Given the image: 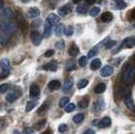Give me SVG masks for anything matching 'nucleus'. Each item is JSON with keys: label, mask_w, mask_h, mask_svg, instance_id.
Listing matches in <instances>:
<instances>
[{"label": "nucleus", "mask_w": 135, "mask_h": 134, "mask_svg": "<svg viewBox=\"0 0 135 134\" xmlns=\"http://www.w3.org/2000/svg\"><path fill=\"white\" fill-rule=\"evenodd\" d=\"M135 77V67L133 65H127L124 67L123 73H122V80L125 84L129 85L133 82V79Z\"/></svg>", "instance_id": "nucleus-1"}, {"label": "nucleus", "mask_w": 135, "mask_h": 134, "mask_svg": "<svg viewBox=\"0 0 135 134\" xmlns=\"http://www.w3.org/2000/svg\"><path fill=\"white\" fill-rule=\"evenodd\" d=\"M41 35L38 31H32L30 34V39H31V42L34 45H38L41 42Z\"/></svg>", "instance_id": "nucleus-2"}, {"label": "nucleus", "mask_w": 135, "mask_h": 134, "mask_svg": "<svg viewBox=\"0 0 135 134\" xmlns=\"http://www.w3.org/2000/svg\"><path fill=\"white\" fill-rule=\"evenodd\" d=\"M122 47L125 49H131L135 45V37L134 36H130L127 37L126 39H124V41L122 42Z\"/></svg>", "instance_id": "nucleus-3"}, {"label": "nucleus", "mask_w": 135, "mask_h": 134, "mask_svg": "<svg viewBox=\"0 0 135 134\" xmlns=\"http://www.w3.org/2000/svg\"><path fill=\"white\" fill-rule=\"evenodd\" d=\"M40 87H38L37 85L32 84L31 86H30V89H29V96H30L31 98H37V97L40 96Z\"/></svg>", "instance_id": "nucleus-4"}, {"label": "nucleus", "mask_w": 135, "mask_h": 134, "mask_svg": "<svg viewBox=\"0 0 135 134\" xmlns=\"http://www.w3.org/2000/svg\"><path fill=\"white\" fill-rule=\"evenodd\" d=\"M20 95L21 94H20L19 91H12V92H10L8 95L6 96V100L8 101V102H10V103H12L15 100H17L20 97Z\"/></svg>", "instance_id": "nucleus-5"}, {"label": "nucleus", "mask_w": 135, "mask_h": 134, "mask_svg": "<svg viewBox=\"0 0 135 134\" xmlns=\"http://www.w3.org/2000/svg\"><path fill=\"white\" fill-rule=\"evenodd\" d=\"M71 11H72V6L70 5V4L64 5L59 8V14H60L61 16H67Z\"/></svg>", "instance_id": "nucleus-6"}, {"label": "nucleus", "mask_w": 135, "mask_h": 134, "mask_svg": "<svg viewBox=\"0 0 135 134\" xmlns=\"http://www.w3.org/2000/svg\"><path fill=\"white\" fill-rule=\"evenodd\" d=\"M45 21L50 22L51 25H56V24H57V23L60 22V17L57 16V15H56V14H54V13H51L49 16L46 17Z\"/></svg>", "instance_id": "nucleus-7"}, {"label": "nucleus", "mask_w": 135, "mask_h": 134, "mask_svg": "<svg viewBox=\"0 0 135 134\" xmlns=\"http://www.w3.org/2000/svg\"><path fill=\"white\" fill-rule=\"evenodd\" d=\"M113 74V68L111 66H105L102 68L101 76L102 77H109Z\"/></svg>", "instance_id": "nucleus-8"}, {"label": "nucleus", "mask_w": 135, "mask_h": 134, "mask_svg": "<svg viewBox=\"0 0 135 134\" xmlns=\"http://www.w3.org/2000/svg\"><path fill=\"white\" fill-rule=\"evenodd\" d=\"M47 87H49V89L51 90V91L59 90L60 88H61V82L57 81V80H52V81H51V82L49 83Z\"/></svg>", "instance_id": "nucleus-9"}, {"label": "nucleus", "mask_w": 135, "mask_h": 134, "mask_svg": "<svg viewBox=\"0 0 135 134\" xmlns=\"http://www.w3.org/2000/svg\"><path fill=\"white\" fill-rule=\"evenodd\" d=\"M40 15V11L37 7H32L28 10V16L30 18H36Z\"/></svg>", "instance_id": "nucleus-10"}, {"label": "nucleus", "mask_w": 135, "mask_h": 134, "mask_svg": "<svg viewBox=\"0 0 135 134\" xmlns=\"http://www.w3.org/2000/svg\"><path fill=\"white\" fill-rule=\"evenodd\" d=\"M112 19H113V14L111 13V12L106 11V12H104V13H102L101 20L103 21V22H106V23L110 22Z\"/></svg>", "instance_id": "nucleus-11"}, {"label": "nucleus", "mask_w": 135, "mask_h": 134, "mask_svg": "<svg viewBox=\"0 0 135 134\" xmlns=\"http://www.w3.org/2000/svg\"><path fill=\"white\" fill-rule=\"evenodd\" d=\"M51 28H52V25H51L50 22L45 21V27H44V36L45 37H49L51 34Z\"/></svg>", "instance_id": "nucleus-12"}, {"label": "nucleus", "mask_w": 135, "mask_h": 134, "mask_svg": "<svg viewBox=\"0 0 135 134\" xmlns=\"http://www.w3.org/2000/svg\"><path fill=\"white\" fill-rule=\"evenodd\" d=\"M110 125H111V119L109 117L102 118V120L99 122V127L101 128H106V127H109Z\"/></svg>", "instance_id": "nucleus-13"}, {"label": "nucleus", "mask_w": 135, "mask_h": 134, "mask_svg": "<svg viewBox=\"0 0 135 134\" xmlns=\"http://www.w3.org/2000/svg\"><path fill=\"white\" fill-rule=\"evenodd\" d=\"M101 65H102V61L100 59H94L93 61H91V70L96 71V70H98L99 68L101 67Z\"/></svg>", "instance_id": "nucleus-14"}, {"label": "nucleus", "mask_w": 135, "mask_h": 134, "mask_svg": "<svg viewBox=\"0 0 135 134\" xmlns=\"http://www.w3.org/2000/svg\"><path fill=\"white\" fill-rule=\"evenodd\" d=\"M42 69H44L45 71H51V72H56V70H57V65H56V63H49V64L45 65Z\"/></svg>", "instance_id": "nucleus-15"}, {"label": "nucleus", "mask_w": 135, "mask_h": 134, "mask_svg": "<svg viewBox=\"0 0 135 134\" xmlns=\"http://www.w3.org/2000/svg\"><path fill=\"white\" fill-rule=\"evenodd\" d=\"M73 85H74L73 79H68L67 81L65 82V85L62 86V91H64V92H68V91H70V90L72 89Z\"/></svg>", "instance_id": "nucleus-16"}, {"label": "nucleus", "mask_w": 135, "mask_h": 134, "mask_svg": "<svg viewBox=\"0 0 135 134\" xmlns=\"http://www.w3.org/2000/svg\"><path fill=\"white\" fill-rule=\"evenodd\" d=\"M125 105L129 108V110L131 111H134V102L132 100V98L128 96L126 99H125Z\"/></svg>", "instance_id": "nucleus-17"}, {"label": "nucleus", "mask_w": 135, "mask_h": 134, "mask_svg": "<svg viewBox=\"0 0 135 134\" xmlns=\"http://www.w3.org/2000/svg\"><path fill=\"white\" fill-rule=\"evenodd\" d=\"M79 52H80L79 47H78L76 45H73L71 47H70V50H69V54H70L72 56H78V55H79Z\"/></svg>", "instance_id": "nucleus-18"}, {"label": "nucleus", "mask_w": 135, "mask_h": 134, "mask_svg": "<svg viewBox=\"0 0 135 134\" xmlns=\"http://www.w3.org/2000/svg\"><path fill=\"white\" fill-rule=\"evenodd\" d=\"M105 90H106V85L104 83H100V84H98L96 86L95 93L96 94H102L103 92H105Z\"/></svg>", "instance_id": "nucleus-19"}, {"label": "nucleus", "mask_w": 135, "mask_h": 134, "mask_svg": "<svg viewBox=\"0 0 135 134\" xmlns=\"http://www.w3.org/2000/svg\"><path fill=\"white\" fill-rule=\"evenodd\" d=\"M64 29H65V27H64L62 24L56 25V29H55V34H56V36H61V35L62 34V32H64Z\"/></svg>", "instance_id": "nucleus-20"}, {"label": "nucleus", "mask_w": 135, "mask_h": 134, "mask_svg": "<svg viewBox=\"0 0 135 134\" xmlns=\"http://www.w3.org/2000/svg\"><path fill=\"white\" fill-rule=\"evenodd\" d=\"M74 122L75 123H81L83 120H84V114H82V113H78V114H76L75 116H74Z\"/></svg>", "instance_id": "nucleus-21"}, {"label": "nucleus", "mask_w": 135, "mask_h": 134, "mask_svg": "<svg viewBox=\"0 0 135 134\" xmlns=\"http://www.w3.org/2000/svg\"><path fill=\"white\" fill-rule=\"evenodd\" d=\"M88 84H89V81L86 80V79H83V80H81L79 83H78V89L80 90L84 89V88H86L88 86Z\"/></svg>", "instance_id": "nucleus-22"}, {"label": "nucleus", "mask_w": 135, "mask_h": 134, "mask_svg": "<svg viewBox=\"0 0 135 134\" xmlns=\"http://www.w3.org/2000/svg\"><path fill=\"white\" fill-rule=\"evenodd\" d=\"M35 105H36V102L35 101H29V102H27L26 107H25V111L26 112L31 111L34 107H35Z\"/></svg>", "instance_id": "nucleus-23"}, {"label": "nucleus", "mask_w": 135, "mask_h": 134, "mask_svg": "<svg viewBox=\"0 0 135 134\" xmlns=\"http://www.w3.org/2000/svg\"><path fill=\"white\" fill-rule=\"evenodd\" d=\"M64 34H66L67 36H71V35L74 34V27L72 26V25H69V26H67V27H65V29H64Z\"/></svg>", "instance_id": "nucleus-24"}, {"label": "nucleus", "mask_w": 135, "mask_h": 134, "mask_svg": "<svg viewBox=\"0 0 135 134\" xmlns=\"http://www.w3.org/2000/svg\"><path fill=\"white\" fill-rule=\"evenodd\" d=\"M1 15H2V17H4V18H9V17L12 16V11L10 9L6 8V9H4V10L2 11Z\"/></svg>", "instance_id": "nucleus-25"}, {"label": "nucleus", "mask_w": 135, "mask_h": 134, "mask_svg": "<svg viewBox=\"0 0 135 134\" xmlns=\"http://www.w3.org/2000/svg\"><path fill=\"white\" fill-rule=\"evenodd\" d=\"M9 66V60L8 59H1L0 60V67L2 68V69H5V68H8Z\"/></svg>", "instance_id": "nucleus-26"}, {"label": "nucleus", "mask_w": 135, "mask_h": 134, "mask_svg": "<svg viewBox=\"0 0 135 134\" xmlns=\"http://www.w3.org/2000/svg\"><path fill=\"white\" fill-rule=\"evenodd\" d=\"M69 102H70V99H69L68 97H64V98H62V99L60 100L59 105H60V107H65L69 104Z\"/></svg>", "instance_id": "nucleus-27"}, {"label": "nucleus", "mask_w": 135, "mask_h": 134, "mask_svg": "<svg viewBox=\"0 0 135 134\" xmlns=\"http://www.w3.org/2000/svg\"><path fill=\"white\" fill-rule=\"evenodd\" d=\"M100 13V8L99 7H93L90 10V15L92 17H96Z\"/></svg>", "instance_id": "nucleus-28"}, {"label": "nucleus", "mask_w": 135, "mask_h": 134, "mask_svg": "<svg viewBox=\"0 0 135 134\" xmlns=\"http://www.w3.org/2000/svg\"><path fill=\"white\" fill-rule=\"evenodd\" d=\"M88 105H89L88 98H84L83 100L80 101V103H79V106L81 107V108H87V107H88Z\"/></svg>", "instance_id": "nucleus-29"}, {"label": "nucleus", "mask_w": 135, "mask_h": 134, "mask_svg": "<svg viewBox=\"0 0 135 134\" xmlns=\"http://www.w3.org/2000/svg\"><path fill=\"white\" fill-rule=\"evenodd\" d=\"M75 69H76V65H75L74 61H69L67 64V66H66V70L67 71H73Z\"/></svg>", "instance_id": "nucleus-30"}, {"label": "nucleus", "mask_w": 135, "mask_h": 134, "mask_svg": "<svg viewBox=\"0 0 135 134\" xmlns=\"http://www.w3.org/2000/svg\"><path fill=\"white\" fill-rule=\"evenodd\" d=\"M97 54H98V47L95 46V47H93V49L88 52V58H93V56H96Z\"/></svg>", "instance_id": "nucleus-31"}, {"label": "nucleus", "mask_w": 135, "mask_h": 134, "mask_svg": "<svg viewBox=\"0 0 135 134\" xmlns=\"http://www.w3.org/2000/svg\"><path fill=\"white\" fill-rule=\"evenodd\" d=\"M87 60H88L87 56H81L79 60V65L81 67H85L87 65Z\"/></svg>", "instance_id": "nucleus-32"}, {"label": "nucleus", "mask_w": 135, "mask_h": 134, "mask_svg": "<svg viewBox=\"0 0 135 134\" xmlns=\"http://www.w3.org/2000/svg\"><path fill=\"white\" fill-rule=\"evenodd\" d=\"M77 12L80 13V14H85L86 12H87V9H86V7L83 5H79L77 7Z\"/></svg>", "instance_id": "nucleus-33"}, {"label": "nucleus", "mask_w": 135, "mask_h": 134, "mask_svg": "<svg viewBox=\"0 0 135 134\" xmlns=\"http://www.w3.org/2000/svg\"><path fill=\"white\" fill-rule=\"evenodd\" d=\"M68 129V126L66 125V124H60V126H59V128H57V130H59V132L60 133H64V132H66Z\"/></svg>", "instance_id": "nucleus-34"}, {"label": "nucleus", "mask_w": 135, "mask_h": 134, "mask_svg": "<svg viewBox=\"0 0 135 134\" xmlns=\"http://www.w3.org/2000/svg\"><path fill=\"white\" fill-rule=\"evenodd\" d=\"M8 75H9V70H8V68L2 69V74H1V76H0V79H5Z\"/></svg>", "instance_id": "nucleus-35"}, {"label": "nucleus", "mask_w": 135, "mask_h": 134, "mask_svg": "<svg viewBox=\"0 0 135 134\" xmlns=\"http://www.w3.org/2000/svg\"><path fill=\"white\" fill-rule=\"evenodd\" d=\"M46 109H47V104L46 103H45L44 105H41V107H40V109H38V111H37V113L40 114V115H41V114H44V113H45V111H46Z\"/></svg>", "instance_id": "nucleus-36"}, {"label": "nucleus", "mask_w": 135, "mask_h": 134, "mask_svg": "<svg viewBox=\"0 0 135 134\" xmlns=\"http://www.w3.org/2000/svg\"><path fill=\"white\" fill-rule=\"evenodd\" d=\"M75 108H76V106L74 104H68L66 109H65V111L67 112V113H71V112H73L75 110Z\"/></svg>", "instance_id": "nucleus-37"}, {"label": "nucleus", "mask_w": 135, "mask_h": 134, "mask_svg": "<svg viewBox=\"0 0 135 134\" xmlns=\"http://www.w3.org/2000/svg\"><path fill=\"white\" fill-rule=\"evenodd\" d=\"M8 85L7 84H1L0 85V94H3V93H5L6 91L8 90Z\"/></svg>", "instance_id": "nucleus-38"}, {"label": "nucleus", "mask_w": 135, "mask_h": 134, "mask_svg": "<svg viewBox=\"0 0 135 134\" xmlns=\"http://www.w3.org/2000/svg\"><path fill=\"white\" fill-rule=\"evenodd\" d=\"M115 45H116V40H109L107 44L105 45V47H106L107 50H109V49L113 47V46H114Z\"/></svg>", "instance_id": "nucleus-39"}, {"label": "nucleus", "mask_w": 135, "mask_h": 134, "mask_svg": "<svg viewBox=\"0 0 135 134\" xmlns=\"http://www.w3.org/2000/svg\"><path fill=\"white\" fill-rule=\"evenodd\" d=\"M56 47L57 50H62L64 47H65V42H64V40H60V41H57L56 44Z\"/></svg>", "instance_id": "nucleus-40"}, {"label": "nucleus", "mask_w": 135, "mask_h": 134, "mask_svg": "<svg viewBox=\"0 0 135 134\" xmlns=\"http://www.w3.org/2000/svg\"><path fill=\"white\" fill-rule=\"evenodd\" d=\"M54 54H55L54 50H46V51L45 52V58H51Z\"/></svg>", "instance_id": "nucleus-41"}, {"label": "nucleus", "mask_w": 135, "mask_h": 134, "mask_svg": "<svg viewBox=\"0 0 135 134\" xmlns=\"http://www.w3.org/2000/svg\"><path fill=\"white\" fill-rule=\"evenodd\" d=\"M97 104H98V109H99V110H102V109H104L105 105H104V102H103V100L98 101V102H97Z\"/></svg>", "instance_id": "nucleus-42"}, {"label": "nucleus", "mask_w": 135, "mask_h": 134, "mask_svg": "<svg viewBox=\"0 0 135 134\" xmlns=\"http://www.w3.org/2000/svg\"><path fill=\"white\" fill-rule=\"evenodd\" d=\"M125 7H126V3H125V2H121V3H118V4H117V8H118V9H123V8H125Z\"/></svg>", "instance_id": "nucleus-43"}, {"label": "nucleus", "mask_w": 135, "mask_h": 134, "mask_svg": "<svg viewBox=\"0 0 135 134\" xmlns=\"http://www.w3.org/2000/svg\"><path fill=\"white\" fill-rule=\"evenodd\" d=\"M23 133H33V129L25 128L24 130H23Z\"/></svg>", "instance_id": "nucleus-44"}, {"label": "nucleus", "mask_w": 135, "mask_h": 134, "mask_svg": "<svg viewBox=\"0 0 135 134\" xmlns=\"http://www.w3.org/2000/svg\"><path fill=\"white\" fill-rule=\"evenodd\" d=\"M96 2V0H86V4H88V5H92V4H94Z\"/></svg>", "instance_id": "nucleus-45"}, {"label": "nucleus", "mask_w": 135, "mask_h": 134, "mask_svg": "<svg viewBox=\"0 0 135 134\" xmlns=\"http://www.w3.org/2000/svg\"><path fill=\"white\" fill-rule=\"evenodd\" d=\"M85 133L86 134H88V133H92V134H94L95 133V131H94V130H86V131H85Z\"/></svg>", "instance_id": "nucleus-46"}, {"label": "nucleus", "mask_w": 135, "mask_h": 134, "mask_svg": "<svg viewBox=\"0 0 135 134\" xmlns=\"http://www.w3.org/2000/svg\"><path fill=\"white\" fill-rule=\"evenodd\" d=\"M3 5H4L3 1H2V0H0V9H2V8H3Z\"/></svg>", "instance_id": "nucleus-47"}, {"label": "nucleus", "mask_w": 135, "mask_h": 134, "mask_svg": "<svg viewBox=\"0 0 135 134\" xmlns=\"http://www.w3.org/2000/svg\"><path fill=\"white\" fill-rule=\"evenodd\" d=\"M82 0H73V2L74 3H76V4H78V3H80Z\"/></svg>", "instance_id": "nucleus-48"}, {"label": "nucleus", "mask_w": 135, "mask_h": 134, "mask_svg": "<svg viewBox=\"0 0 135 134\" xmlns=\"http://www.w3.org/2000/svg\"><path fill=\"white\" fill-rule=\"evenodd\" d=\"M115 2H116V4H118V3H121V2H123V0H115Z\"/></svg>", "instance_id": "nucleus-49"}, {"label": "nucleus", "mask_w": 135, "mask_h": 134, "mask_svg": "<svg viewBox=\"0 0 135 134\" xmlns=\"http://www.w3.org/2000/svg\"><path fill=\"white\" fill-rule=\"evenodd\" d=\"M20 1H21V2H23V3H28L30 0H20Z\"/></svg>", "instance_id": "nucleus-50"}, {"label": "nucleus", "mask_w": 135, "mask_h": 134, "mask_svg": "<svg viewBox=\"0 0 135 134\" xmlns=\"http://www.w3.org/2000/svg\"><path fill=\"white\" fill-rule=\"evenodd\" d=\"M132 18L135 19V10H133V12H132Z\"/></svg>", "instance_id": "nucleus-51"}, {"label": "nucleus", "mask_w": 135, "mask_h": 134, "mask_svg": "<svg viewBox=\"0 0 135 134\" xmlns=\"http://www.w3.org/2000/svg\"><path fill=\"white\" fill-rule=\"evenodd\" d=\"M133 26H134V27H135V24H133Z\"/></svg>", "instance_id": "nucleus-52"}]
</instances>
